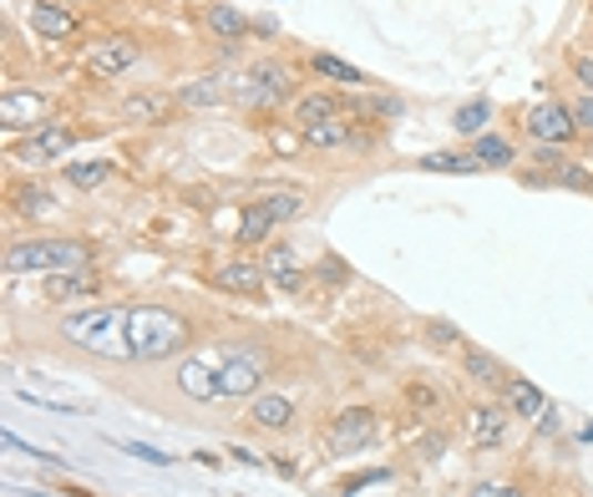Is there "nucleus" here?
Wrapping results in <instances>:
<instances>
[{"label": "nucleus", "instance_id": "a18cd8bd", "mask_svg": "<svg viewBox=\"0 0 593 497\" xmlns=\"http://www.w3.org/2000/svg\"><path fill=\"white\" fill-rule=\"evenodd\" d=\"M589 16H593V0H589Z\"/></svg>", "mask_w": 593, "mask_h": 497}, {"label": "nucleus", "instance_id": "0eeeda50", "mask_svg": "<svg viewBox=\"0 0 593 497\" xmlns=\"http://www.w3.org/2000/svg\"><path fill=\"white\" fill-rule=\"evenodd\" d=\"M143 61V41L132 31H117V36H102V41H92L86 47V71L92 77H102V82H117L122 71H132Z\"/></svg>", "mask_w": 593, "mask_h": 497}, {"label": "nucleus", "instance_id": "a878e982", "mask_svg": "<svg viewBox=\"0 0 593 497\" xmlns=\"http://www.w3.org/2000/svg\"><path fill=\"white\" fill-rule=\"evenodd\" d=\"M472 158L482 163V173H487V168H512V163H518V148H512L502 132H482V138L472 142Z\"/></svg>", "mask_w": 593, "mask_h": 497}, {"label": "nucleus", "instance_id": "f3484780", "mask_svg": "<svg viewBox=\"0 0 593 497\" xmlns=\"http://www.w3.org/2000/svg\"><path fill=\"white\" fill-rule=\"evenodd\" d=\"M25 21H31V31H37L41 41H72L76 36V16L67 11V6H57V0H37V6H25Z\"/></svg>", "mask_w": 593, "mask_h": 497}, {"label": "nucleus", "instance_id": "f257e3e1", "mask_svg": "<svg viewBox=\"0 0 593 497\" xmlns=\"http://www.w3.org/2000/svg\"><path fill=\"white\" fill-rule=\"evenodd\" d=\"M127 345L132 361H173L193 345V320L178 315L173 305H127Z\"/></svg>", "mask_w": 593, "mask_h": 497}, {"label": "nucleus", "instance_id": "a19ab883", "mask_svg": "<svg viewBox=\"0 0 593 497\" xmlns=\"http://www.w3.org/2000/svg\"><path fill=\"white\" fill-rule=\"evenodd\" d=\"M274 290H279V295H305V290H309V274L295 270V274H285V280H274Z\"/></svg>", "mask_w": 593, "mask_h": 497}, {"label": "nucleus", "instance_id": "79ce46f5", "mask_svg": "<svg viewBox=\"0 0 593 497\" xmlns=\"http://www.w3.org/2000/svg\"><path fill=\"white\" fill-rule=\"evenodd\" d=\"M249 36H259V41H274V36H279V21H274V16H254Z\"/></svg>", "mask_w": 593, "mask_h": 497}, {"label": "nucleus", "instance_id": "f8f14e48", "mask_svg": "<svg viewBox=\"0 0 593 497\" xmlns=\"http://www.w3.org/2000/svg\"><path fill=\"white\" fill-rule=\"evenodd\" d=\"M508 422H512V412L502 402H477L472 412H467V437L482 452H498L502 442H508Z\"/></svg>", "mask_w": 593, "mask_h": 497}, {"label": "nucleus", "instance_id": "e433bc0d", "mask_svg": "<svg viewBox=\"0 0 593 497\" xmlns=\"http://www.w3.org/2000/svg\"><path fill=\"white\" fill-rule=\"evenodd\" d=\"M467 497H528L518 483H502V477H487V483H472Z\"/></svg>", "mask_w": 593, "mask_h": 497}, {"label": "nucleus", "instance_id": "ddd939ff", "mask_svg": "<svg viewBox=\"0 0 593 497\" xmlns=\"http://www.w3.org/2000/svg\"><path fill=\"white\" fill-rule=\"evenodd\" d=\"M295 396H289V390H259V396H254L249 402V426L254 432H289V426H295Z\"/></svg>", "mask_w": 593, "mask_h": 497}, {"label": "nucleus", "instance_id": "b1692460", "mask_svg": "<svg viewBox=\"0 0 593 497\" xmlns=\"http://www.w3.org/2000/svg\"><path fill=\"white\" fill-rule=\"evenodd\" d=\"M274 229H279V224H274L269 213H264V203L254 199V203H244V213H238V234H234V244H238V248H254V244H264V239H269Z\"/></svg>", "mask_w": 593, "mask_h": 497}, {"label": "nucleus", "instance_id": "f03ea898", "mask_svg": "<svg viewBox=\"0 0 593 497\" xmlns=\"http://www.w3.org/2000/svg\"><path fill=\"white\" fill-rule=\"evenodd\" d=\"M61 341L96 361H132L127 345V310L122 305H86L61 320Z\"/></svg>", "mask_w": 593, "mask_h": 497}, {"label": "nucleus", "instance_id": "37998d69", "mask_svg": "<svg viewBox=\"0 0 593 497\" xmlns=\"http://www.w3.org/2000/svg\"><path fill=\"white\" fill-rule=\"evenodd\" d=\"M320 274H325V280H330V284H345V280H350V270H345V264L335 260V254H330V260L320 264Z\"/></svg>", "mask_w": 593, "mask_h": 497}, {"label": "nucleus", "instance_id": "ea45409f", "mask_svg": "<svg viewBox=\"0 0 593 497\" xmlns=\"http://www.w3.org/2000/svg\"><path fill=\"white\" fill-rule=\"evenodd\" d=\"M117 452H132L137 462H153V467H167V452H157V447H147V442H117Z\"/></svg>", "mask_w": 593, "mask_h": 497}, {"label": "nucleus", "instance_id": "39448f33", "mask_svg": "<svg viewBox=\"0 0 593 497\" xmlns=\"http://www.w3.org/2000/svg\"><path fill=\"white\" fill-rule=\"evenodd\" d=\"M376 432H380L376 406H366V402L340 406V412L330 416V426H325V447H330V457H356V452H366L370 442H376Z\"/></svg>", "mask_w": 593, "mask_h": 497}, {"label": "nucleus", "instance_id": "bb28decb", "mask_svg": "<svg viewBox=\"0 0 593 497\" xmlns=\"http://www.w3.org/2000/svg\"><path fill=\"white\" fill-rule=\"evenodd\" d=\"M416 168H421V173H482L472 148H462V153H421Z\"/></svg>", "mask_w": 593, "mask_h": 497}, {"label": "nucleus", "instance_id": "4be33fe9", "mask_svg": "<svg viewBox=\"0 0 593 497\" xmlns=\"http://www.w3.org/2000/svg\"><path fill=\"white\" fill-rule=\"evenodd\" d=\"M457 355H462L467 381H477V386H498V390H502V381H508V366H502L492 351H482V345H462Z\"/></svg>", "mask_w": 593, "mask_h": 497}, {"label": "nucleus", "instance_id": "dca6fc26", "mask_svg": "<svg viewBox=\"0 0 593 497\" xmlns=\"http://www.w3.org/2000/svg\"><path fill=\"white\" fill-rule=\"evenodd\" d=\"M203 26H208V36H214L218 47L224 51H234L238 41H244V36H249V16L238 11V6H228V0H214V6H208V11H203Z\"/></svg>", "mask_w": 593, "mask_h": 497}, {"label": "nucleus", "instance_id": "c85d7f7f", "mask_svg": "<svg viewBox=\"0 0 593 497\" xmlns=\"http://www.w3.org/2000/svg\"><path fill=\"white\" fill-rule=\"evenodd\" d=\"M112 168H117V163H108V158H92V163L67 168V183H72L76 193H92V189H102V183H112Z\"/></svg>", "mask_w": 593, "mask_h": 497}, {"label": "nucleus", "instance_id": "4468645a", "mask_svg": "<svg viewBox=\"0 0 593 497\" xmlns=\"http://www.w3.org/2000/svg\"><path fill=\"white\" fill-rule=\"evenodd\" d=\"M72 142H76V128H67V122H47V128L31 132V138L16 148V153H21V163H37L41 168V163H57V158L67 153Z\"/></svg>", "mask_w": 593, "mask_h": 497}, {"label": "nucleus", "instance_id": "5701e85b", "mask_svg": "<svg viewBox=\"0 0 593 497\" xmlns=\"http://www.w3.org/2000/svg\"><path fill=\"white\" fill-rule=\"evenodd\" d=\"M451 128H457V138L477 142L482 132H492V102H487V97H472V102H462L457 112H451Z\"/></svg>", "mask_w": 593, "mask_h": 497}, {"label": "nucleus", "instance_id": "7ed1b4c3", "mask_svg": "<svg viewBox=\"0 0 593 497\" xmlns=\"http://www.w3.org/2000/svg\"><path fill=\"white\" fill-rule=\"evenodd\" d=\"M67 270H92V244L72 234H37V239H16L6 248V274H67Z\"/></svg>", "mask_w": 593, "mask_h": 497}, {"label": "nucleus", "instance_id": "c9c22d12", "mask_svg": "<svg viewBox=\"0 0 593 497\" xmlns=\"http://www.w3.org/2000/svg\"><path fill=\"white\" fill-rule=\"evenodd\" d=\"M569 112H573V128L593 138V92H573L569 97Z\"/></svg>", "mask_w": 593, "mask_h": 497}, {"label": "nucleus", "instance_id": "6ab92c4d", "mask_svg": "<svg viewBox=\"0 0 593 497\" xmlns=\"http://www.w3.org/2000/svg\"><path fill=\"white\" fill-rule=\"evenodd\" d=\"M173 102L188 106V112H208V106H224L228 92L218 82V71H208V77H188V82L173 87Z\"/></svg>", "mask_w": 593, "mask_h": 497}, {"label": "nucleus", "instance_id": "7c9ffc66", "mask_svg": "<svg viewBox=\"0 0 593 497\" xmlns=\"http://www.w3.org/2000/svg\"><path fill=\"white\" fill-rule=\"evenodd\" d=\"M264 213H269L274 224H295L299 213H305V199H299L295 189H279V193H264Z\"/></svg>", "mask_w": 593, "mask_h": 497}, {"label": "nucleus", "instance_id": "c756f323", "mask_svg": "<svg viewBox=\"0 0 593 497\" xmlns=\"http://www.w3.org/2000/svg\"><path fill=\"white\" fill-rule=\"evenodd\" d=\"M356 112H360V122H396L406 112V102L401 97H380V92H366L356 102Z\"/></svg>", "mask_w": 593, "mask_h": 497}, {"label": "nucleus", "instance_id": "2f4dec72", "mask_svg": "<svg viewBox=\"0 0 593 497\" xmlns=\"http://www.w3.org/2000/svg\"><path fill=\"white\" fill-rule=\"evenodd\" d=\"M264 274H269V284L274 280H285V274H295L299 270V254H295V248H289V244H269V248H264Z\"/></svg>", "mask_w": 593, "mask_h": 497}, {"label": "nucleus", "instance_id": "2eb2a0df", "mask_svg": "<svg viewBox=\"0 0 593 497\" xmlns=\"http://www.w3.org/2000/svg\"><path fill=\"white\" fill-rule=\"evenodd\" d=\"M289 106H295V128H299V132H305V128H320V122L345 118L340 92H330V87H305V92H299Z\"/></svg>", "mask_w": 593, "mask_h": 497}, {"label": "nucleus", "instance_id": "473e14b6", "mask_svg": "<svg viewBox=\"0 0 593 497\" xmlns=\"http://www.w3.org/2000/svg\"><path fill=\"white\" fill-rule=\"evenodd\" d=\"M401 396H406V406H411L416 416H441V390H431L427 381H411Z\"/></svg>", "mask_w": 593, "mask_h": 497}, {"label": "nucleus", "instance_id": "9b49d317", "mask_svg": "<svg viewBox=\"0 0 593 497\" xmlns=\"http://www.w3.org/2000/svg\"><path fill=\"white\" fill-rule=\"evenodd\" d=\"M249 77H254V87H259V106H285V102H295V97H299V77H295V67H285L279 57L254 61Z\"/></svg>", "mask_w": 593, "mask_h": 497}, {"label": "nucleus", "instance_id": "393cba45", "mask_svg": "<svg viewBox=\"0 0 593 497\" xmlns=\"http://www.w3.org/2000/svg\"><path fill=\"white\" fill-rule=\"evenodd\" d=\"M309 67H315V77H325V82H340V87H360L366 92L370 87V77L360 67H350V61H340V57H330V51H315L309 57Z\"/></svg>", "mask_w": 593, "mask_h": 497}, {"label": "nucleus", "instance_id": "9d476101", "mask_svg": "<svg viewBox=\"0 0 593 497\" xmlns=\"http://www.w3.org/2000/svg\"><path fill=\"white\" fill-rule=\"evenodd\" d=\"M218 290V295H234V300H259L264 290H269V274H264L259 260H249V254H238V260L218 264L214 280H208Z\"/></svg>", "mask_w": 593, "mask_h": 497}, {"label": "nucleus", "instance_id": "423d86ee", "mask_svg": "<svg viewBox=\"0 0 593 497\" xmlns=\"http://www.w3.org/2000/svg\"><path fill=\"white\" fill-rule=\"evenodd\" d=\"M522 132H528V142H548V148H573V142L583 138V132L573 128L569 97H543V102H533L522 112Z\"/></svg>", "mask_w": 593, "mask_h": 497}, {"label": "nucleus", "instance_id": "aec40b11", "mask_svg": "<svg viewBox=\"0 0 593 497\" xmlns=\"http://www.w3.org/2000/svg\"><path fill=\"white\" fill-rule=\"evenodd\" d=\"M163 112H167V92H157V87L127 92L117 102V122H127V128H147V122H157Z\"/></svg>", "mask_w": 593, "mask_h": 497}, {"label": "nucleus", "instance_id": "c03bdc74", "mask_svg": "<svg viewBox=\"0 0 593 497\" xmlns=\"http://www.w3.org/2000/svg\"><path fill=\"white\" fill-rule=\"evenodd\" d=\"M553 497H573V493H553Z\"/></svg>", "mask_w": 593, "mask_h": 497}, {"label": "nucleus", "instance_id": "58836bf2", "mask_svg": "<svg viewBox=\"0 0 593 497\" xmlns=\"http://www.w3.org/2000/svg\"><path fill=\"white\" fill-rule=\"evenodd\" d=\"M269 148H274V153H285V158H295L299 148H305V132H285V128H274V132H269Z\"/></svg>", "mask_w": 593, "mask_h": 497}, {"label": "nucleus", "instance_id": "6e6552de", "mask_svg": "<svg viewBox=\"0 0 593 497\" xmlns=\"http://www.w3.org/2000/svg\"><path fill=\"white\" fill-rule=\"evenodd\" d=\"M51 118V97L37 87H6L0 92V128L6 132H37Z\"/></svg>", "mask_w": 593, "mask_h": 497}, {"label": "nucleus", "instance_id": "a211bd4d", "mask_svg": "<svg viewBox=\"0 0 593 497\" xmlns=\"http://www.w3.org/2000/svg\"><path fill=\"white\" fill-rule=\"evenodd\" d=\"M41 295H47L51 305H72V300H92V295H102V280H96L92 270L47 274V290H41Z\"/></svg>", "mask_w": 593, "mask_h": 497}, {"label": "nucleus", "instance_id": "cd10ccee", "mask_svg": "<svg viewBox=\"0 0 593 497\" xmlns=\"http://www.w3.org/2000/svg\"><path fill=\"white\" fill-rule=\"evenodd\" d=\"M11 209L21 213V219H47V213H57V193L41 189V183H31V189L11 193Z\"/></svg>", "mask_w": 593, "mask_h": 497}, {"label": "nucleus", "instance_id": "20e7f679", "mask_svg": "<svg viewBox=\"0 0 593 497\" xmlns=\"http://www.w3.org/2000/svg\"><path fill=\"white\" fill-rule=\"evenodd\" d=\"M274 376V355L259 341H234L218 355V402H254Z\"/></svg>", "mask_w": 593, "mask_h": 497}, {"label": "nucleus", "instance_id": "1a4fd4ad", "mask_svg": "<svg viewBox=\"0 0 593 497\" xmlns=\"http://www.w3.org/2000/svg\"><path fill=\"white\" fill-rule=\"evenodd\" d=\"M224 355V351H218ZM218 355H183L178 371H173V386H178V396H188V402L198 406H214L218 402Z\"/></svg>", "mask_w": 593, "mask_h": 497}, {"label": "nucleus", "instance_id": "412c9836", "mask_svg": "<svg viewBox=\"0 0 593 497\" xmlns=\"http://www.w3.org/2000/svg\"><path fill=\"white\" fill-rule=\"evenodd\" d=\"M502 406H508L512 416H522V422H538V416L548 412V396L533 386V381L508 376V381H502Z\"/></svg>", "mask_w": 593, "mask_h": 497}, {"label": "nucleus", "instance_id": "f704fd0d", "mask_svg": "<svg viewBox=\"0 0 593 497\" xmlns=\"http://www.w3.org/2000/svg\"><path fill=\"white\" fill-rule=\"evenodd\" d=\"M427 341L431 345H441V351H462V331L451 325V320H427Z\"/></svg>", "mask_w": 593, "mask_h": 497}, {"label": "nucleus", "instance_id": "72a5a7b5", "mask_svg": "<svg viewBox=\"0 0 593 497\" xmlns=\"http://www.w3.org/2000/svg\"><path fill=\"white\" fill-rule=\"evenodd\" d=\"M553 189H569V193H593V168H583V163H563L553 173Z\"/></svg>", "mask_w": 593, "mask_h": 497}, {"label": "nucleus", "instance_id": "4c0bfd02", "mask_svg": "<svg viewBox=\"0 0 593 497\" xmlns=\"http://www.w3.org/2000/svg\"><path fill=\"white\" fill-rule=\"evenodd\" d=\"M569 71H573V87H579V92H593V57L589 51H569Z\"/></svg>", "mask_w": 593, "mask_h": 497}]
</instances>
